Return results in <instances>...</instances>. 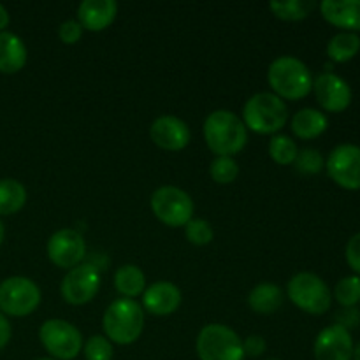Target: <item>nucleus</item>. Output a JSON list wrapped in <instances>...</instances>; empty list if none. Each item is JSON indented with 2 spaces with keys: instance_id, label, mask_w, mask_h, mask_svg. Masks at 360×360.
<instances>
[{
  "instance_id": "obj_40",
  "label": "nucleus",
  "mask_w": 360,
  "mask_h": 360,
  "mask_svg": "<svg viewBox=\"0 0 360 360\" xmlns=\"http://www.w3.org/2000/svg\"><path fill=\"white\" fill-rule=\"evenodd\" d=\"M269 360H278V359H269Z\"/></svg>"
},
{
  "instance_id": "obj_9",
  "label": "nucleus",
  "mask_w": 360,
  "mask_h": 360,
  "mask_svg": "<svg viewBox=\"0 0 360 360\" xmlns=\"http://www.w3.org/2000/svg\"><path fill=\"white\" fill-rule=\"evenodd\" d=\"M41 304V290L25 276H11L0 283V313L11 316L32 315Z\"/></svg>"
},
{
  "instance_id": "obj_15",
  "label": "nucleus",
  "mask_w": 360,
  "mask_h": 360,
  "mask_svg": "<svg viewBox=\"0 0 360 360\" xmlns=\"http://www.w3.org/2000/svg\"><path fill=\"white\" fill-rule=\"evenodd\" d=\"M150 137L162 150L181 151L188 146L192 134H190L188 125L178 116L165 115L151 123Z\"/></svg>"
},
{
  "instance_id": "obj_13",
  "label": "nucleus",
  "mask_w": 360,
  "mask_h": 360,
  "mask_svg": "<svg viewBox=\"0 0 360 360\" xmlns=\"http://www.w3.org/2000/svg\"><path fill=\"white\" fill-rule=\"evenodd\" d=\"M354 347L350 330L340 323H334L320 330L315 340L313 354L316 360H352Z\"/></svg>"
},
{
  "instance_id": "obj_18",
  "label": "nucleus",
  "mask_w": 360,
  "mask_h": 360,
  "mask_svg": "<svg viewBox=\"0 0 360 360\" xmlns=\"http://www.w3.org/2000/svg\"><path fill=\"white\" fill-rule=\"evenodd\" d=\"M118 4L115 0H84L77 7V21L90 32H102L115 21Z\"/></svg>"
},
{
  "instance_id": "obj_36",
  "label": "nucleus",
  "mask_w": 360,
  "mask_h": 360,
  "mask_svg": "<svg viewBox=\"0 0 360 360\" xmlns=\"http://www.w3.org/2000/svg\"><path fill=\"white\" fill-rule=\"evenodd\" d=\"M9 13H7V9L6 7L2 6V4H0V32H4V28L7 27V25H9Z\"/></svg>"
},
{
  "instance_id": "obj_8",
  "label": "nucleus",
  "mask_w": 360,
  "mask_h": 360,
  "mask_svg": "<svg viewBox=\"0 0 360 360\" xmlns=\"http://www.w3.org/2000/svg\"><path fill=\"white\" fill-rule=\"evenodd\" d=\"M151 211L167 227H185L193 218V200L178 186H160L151 195Z\"/></svg>"
},
{
  "instance_id": "obj_22",
  "label": "nucleus",
  "mask_w": 360,
  "mask_h": 360,
  "mask_svg": "<svg viewBox=\"0 0 360 360\" xmlns=\"http://www.w3.org/2000/svg\"><path fill=\"white\" fill-rule=\"evenodd\" d=\"M115 287L125 299H134L146 290V278L139 267L125 264L115 273Z\"/></svg>"
},
{
  "instance_id": "obj_12",
  "label": "nucleus",
  "mask_w": 360,
  "mask_h": 360,
  "mask_svg": "<svg viewBox=\"0 0 360 360\" xmlns=\"http://www.w3.org/2000/svg\"><path fill=\"white\" fill-rule=\"evenodd\" d=\"M86 255V243L74 229H62L48 241V257L56 267L72 269L79 266Z\"/></svg>"
},
{
  "instance_id": "obj_16",
  "label": "nucleus",
  "mask_w": 360,
  "mask_h": 360,
  "mask_svg": "<svg viewBox=\"0 0 360 360\" xmlns=\"http://www.w3.org/2000/svg\"><path fill=\"white\" fill-rule=\"evenodd\" d=\"M181 304V290L171 281H155L143 292V306L155 316L172 315Z\"/></svg>"
},
{
  "instance_id": "obj_29",
  "label": "nucleus",
  "mask_w": 360,
  "mask_h": 360,
  "mask_svg": "<svg viewBox=\"0 0 360 360\" xmlns=\"http://www.w3.org/2000/svg\"><path fill=\"white\" fill-rule=\"evenodd\" d=\"M185 236L192 245L206 246L213 241L214 232L210 221L202 220V218H192V220L185 225Z\"/></svg>"
},
{
  "instance_id": "obj_26",
  "label": "nucleus",
  "mask_w": 360,
  "mask_h": 360,
  "mask_svg": "<svg viewBox=\"0 0 360 360\" xmlns=\"http://www.w3.org/2000/svg\"><path fill=\"white\" fill-rule=\"evenodd\" d=\"M297 144L288 136H274L269 143V155L278 165H290L297 158Z\"/></svg>"
},
{
  "instance_id": "obj_25",
  "label": "nucleus",
  "mask_w": 360,
  "mask_h": 360,
  "mask_svg": "<svg viewBox=\"0 0 360 360\" xmlns=\"http://www.w3.org/2000/svg\"><path fill=\"white\" fill-rule=\"evenodd\" d=\"M271 11L276 18L285 21H301L311 14L316 7L313 0H287V2H271Z\"/></svg>"
},
{
  "instance_id": "obj_31",
  "label": "nucleus",
  "mask_w": 360,
  "mask_h": 360,
  "mask_svg": "<svg viewBox=\"0 0 360 360\" xmlns=\"http://www.w3.org/2000/svg\"><path fill=\"white\" fill-rule=\"evenodd\" d=\"M83 354L86 360H112V345L105 336H91L83 345Z\"/></svg>"
},
{
  "instance_id": "obj_35",
  "label": "nucleus",
  "mask_w": 360,
  "mask_h": 360,
  "mask_svg": "<svg viewBox=\"0 0 360 360\" xmlns=\"http://www.w3.org/2000/svg\"><path fill=\"white\" fill-rule=\"evenodd\" d=\"M11 334H13V330H11L9 320L6 319V315H4V313H0V350H4V348H6V345L9 343Z\"/></svg>"
},
{
  "instance_id": "obj_7",
  "label": "nucleus",
  "mask_w": 360,
  "mask_h": 360,
  "mask_svg": "<svg viewBox=\"0 0 360 360\" xmlns=\"http://www.w3.org/2000/svg\"><path fill=\"white\" fill-rule=\"evenodd\" d=\"M39 340L55 360H74L83 350L79 329L62 319L46 320L39 329Z\"/></svg>"
},
{
  "instance_id": "obj_30",
  "label": "nucleus",
  "mask_w": 360,
  "mask_h": 360,
  "mask_svg": "<svg viewBox=\"0 0 360 360\" xmlns=\"http://www.w3.org/2000/svg\"><path fill=\"white\" fill-rule=\"evenodd\" d=\"M294 164L301 174L311 176L319 174L323 169V165H326V162H323L322 153L319 150H315V148H304V150H301L297 153V158H295Z\"/></svg>"
},
{
  "instance_id": "obj_6",
  "label": "nucleus",
  "mask_w": 360,
  "mask_h": 360,
  "mask_svg": "<svg viewBox=\"0 0 360 360\" xmlns=\"http://www.w3.org/2000/svg\"><path fill=\"white\" fill-rule=\"evenodd\" d=\"M287 295L301 311L323 315L330 309L333 294L326 281L313 273H299L288 281Z\"/></svg>"
},
{
  "instance_id": "obj_34",
  "label": "nucleus",
  "mask_w": 360,
  "mask_h": 360,
  "mask_svg": "<svg viewBox=\"0 0 360 360\" xmlns=\"http://www.w3.org/2000/svg\"><path fill=\"white\" fill-rule=\"evenodd\" d=\"M267 343L262 336H248L245 341H243V350H245V357H260L262 354H266Z\"/></svg>"
},
{
  "instance_id": "obj_32",
  "label": "nucleus",
  "mask_w": 360,
  "mask_h": 360,
  "mask_svg": "<svg viewBox=\"0 0 360 360\" xmlns=\"http://www.w3.org/2000/svg\"><path fill=\"white\" fill-rule=\"evenodd\" d=\"M83 35V27L77 20H67L58 27V37L63 44H76Z\"/></svg>"
},
{
  "instance_id": "obj_37",
  "label": "nucleus",
  "mask_w": 360,
  "mask_h": 360,
  "mask_svg": "<svg viewBox=\"0 0 360 360\" xmlns=\"http://www.w3.org/2000/svg\"><path fill=\"white\" fill-rule=\"evenodd\" d=\"M352 360H360V343L354 347V357H352Z\"/></svg>"
},
{
  "instance_id": "obj_5",
  "label": "nucleus",
  "mask_w": 360,
  "mask_h": 360,
  "mask_svg": "<svg viewBox=\"0 0 360 360\" xmlns=\"http://www.w3.org/2000/svg\"><path fill=\"white\" fill-rule=\"evenodd\" d=\"M195 348L200 360H245L241 338L236 330L221 323L202 327L197 336Z\"/></svg>"
},
{
  "instance_id": "obj_17",
  "label": "nucleus",
  "mask_w": 360,
  "mask_h": 360,
  "mask_svg": "<svg viewBox=\"0 0 360 360\" xmlns=\"http://www.w3.org/2000/svg\"><path fill=\"white\" fill-rule=\"evenodd\" d=\"M323 20L343 32L360 30V0H323L320 2Z\"/></svg>"
},
{
  "instance_id": "obj_33",
  "label": "nucleus",
  "mask_w": 360,
  "mask_h": 360,
  "mask_svg": "<svg viewBox=\"0 0 360 360\" xmlns=\"http://www.w3.org/2000/svg\"><path fill=\"white\" fill-rule=\"evenodd\" d=\"M347 262L355 273L360 274V232H357L355 236H352L347 243Z\"/></svg>"
},
{
  "instance_id": "obj_11",
  "label": "nucleus",
  "mask_w": 360,
  "mask_h": 360,
  "mask_svg": "<svg viewBox=\"0 0 360 360\" xmlns=\"http://www.w3.org/2000/svg\"><path fill=\"white\" fill-rule=\"evenodd\" d=\"M98 288H101V273L97 267L91 264H79L65 274L60 292L65 302L72 306H83L97 295Z\"/></svg>"
},
{
  "instance_id": "obj_3",
  "label": "nucleus",
  "mask_w": 360,
  "mask_h": 360,
  "mask_svg": "<svg viewBox=\"0 0 360 360\" xmlns=\"http://www.w3.org/2000/svg\"><path fill=\"white\" fill-rule=\"evenodd\" d=\"M105 338L116 345H132L144 329V311L134 299H116L108 306L102 319Z\"/></svg>"
},
{
  "instance_id": "obj_23",
  "label": "nucleus",
  "mask_w": 360,
  "mask_h": 360,
  "mask_svg": "<svg viewBox=\"0 0 360 360\" xmlns=\"http://www.w3.org/2000/svg\"><path fill=\"white\" fill-rule=\"evenodd\" d=\"M360 51V37L354 32H340L327 44V56L336 63L350 62Z\"/></svg>"
},
{
  "instance_id": "obj_1",
  "label": "nucleus",
  "mask_w": 360,
  "mask_h": 360,
  "mask_svg": "<svg viewBox=\"0 0 360 360\" xmlns=\"http://www.w3.org/2000/svg\"><path fill=\"white\" fill-rule=\"evenodd\" d=\"M204 141L218 157H232L246 146L248 129L232 111L218 109L204 122Z\"/></svg>"
},
{
  "instance_id": "obj_38",
  "label": "nucleus",
  "mask_w": 360,
  "mask_h": 360,
  "mask_svg": "<svg viewBox=\"0 0 360 360\" xmlns=\"http://www.w3.org/2000/svg\"><path fill=\"white\" fill-rule=\"evenodd\" d=\"M4 234H6V231H4V225H2V221H0V245H2V241H4Z\"/></svg>"
},
{
  "instance_id": "obj_19",
  "label": "nucleus",
  "mask_w": 360,
  "mask_h": 360,
  "mask_svg": "<svg viewBox=\"0 0 360 360\" xmlns=\"http://www.w3.org/2000/svg\"><path fill=\"white\" fill-rule=\"evenodd\" d=\"M27 46L13 32H0V72L16 74L27 63Z\"/></svg>"
},
{
  "instance_id": "obj_20",
  "label": "nucleus",
  "mask_w": 360,
  "mask_h": 360,
  "mask_svg": "<svg viewBox=\"0 0 360 360\" xmlns=\"http://www.w3.org/2000/svg\"><path fill=\"white\" fill-rule=\"evenodd\" d=\"M327 127H329V120L319 109L306 108L292 116V132L299 139H315L326 132Z\"/></svg>"
},
{
  "instance_id": "obj_14",
  "label": "nucleus",
  "mask_w": 360,
  "mask_h": 360,
  "mask_svg": "<svg viewBox=\"0 0 360 360\" xmlns=\"http://www.w3.org/2000/svg\"><path fill=\"white\" fill-rule=\"evenodd\" d=\"M316 101L329 112H341L352 104V88L334 72H323L313 81Z\"/></svg>"
},
{
  "instance_id": "obj_28",
  "label": "nucleus",
  "mask_w": 360,
  "mask_h": 360,
  "mask_svg": "<svg viewBox=\"0 0 360 360\" xmlns=\"http://www.w3.org/2000/svg\"><path fill=\"white\" fill-rule=\"evenodd\" d=\"M210 174L220 185H229L238 178L239 165L232 157H217L211 162Z\"/></svg>"
},
{
  "instance_id": "obj_21",
  "label": "nucleus",
  "mask_w": 360,
  "mask_h": 360,
  "mask_svg": "<svg viewBox=\"0 0 360 360\" xmlns=\"http://www.w3.org/2000/svg\"><path fill=\"white\" fill-rule=\"evenodd\" d=\"M283 290L274 283H259L248 295L250 308L260 315L276 313L283 306Z\"/></svg>"
},
{
  "instance_id": "obj_4",
  "label": "nucleus",
  "mask_w": 360,
  "mask_h": 360,
  "mask_svg": "<svg viewBox=\"0 0 360 360\" xmlns=\"http://www.w3.org/2000/svg\"><path fill=\"white\" fill-rule=\"evenodd\" d=\"M288 122V108L278 95L260 91L250 97L243 108V123L257 134H276Z\"/></svg>"
},
{
  "instance_id": "obj_39",
  "label": "nucleus",
  "mask_w": 360,
  "mask_h": 360,
  "mask_svg": "<svg viewBox=\"0 0 360 360\" xmlns=\"http://www.w3.org/2000/svg\"><path fill=\"white\" fill-rule=\"evenodd\" d=\"M37 360H55V359H37Z\"/></svg>"
},
{
  "instance_id": "obj_24",
  "label": "nucleus",
  "mask_w": 360,
  "mask_h": 360,
  "mask_svg": "<svg viewBox=\"0 0 360 360\" xmlns=\"http://www.w3.org/2000/svg\"><path fill=\"white\" fill-rule=\"evenodd\" d=\"M27 202V190L18 179H0V214H14Z\"/></svg>"
},
{
  "instance_id": "obj_10",
  "label": "nucleus",
  "mask_w": 360,
  "mask_h": 360,
  "mask_svg": "<svg viewBox=\"0 0 360 360\" xmlns=\"http://www.w3.org/2000/svg\"><path fill=\"white\" fill-rule=\"evenodd\" d=\"M327 174L345 190H360V146L340 144L329 153Z\"/></svg>"
},
{
  "instance_id": "obj_2",
  "label": "nucleus",
  "mask_w": 360,
  "mask_h": 360,
  "mask_svg": "<svg viewBox=\"0 0 360 360\" xmlns=\"http://www.w3.org/2000/svg\"><path fill=\"white\" fill-rule=\"evenodd\" d=\"M267 81L273 94L288 101H301L313 90V77L308 65L297 56H278L267 69Z\"/></svg>"
},
{
  "instance_id": "obj_27",
  "label": "nucleus",
  "mask_w": 360,
  "mask_h": 360,
  "mask_svg": "<svg viewBox=\"0 0 360 360\" xmlns=\"http://www.w3.org/2000/svg\"><path fill=\"white\" fill-rule=\"evenodd\" d=\"M334 299L343 308H354L360 302V276H347L338 281Z\"/></svg>"
}]
</instances>
